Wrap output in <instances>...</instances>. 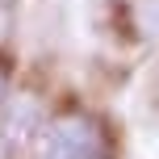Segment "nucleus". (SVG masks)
<instances>
[{"mask_svg":"<svg viewBox=\"0 0 159 159\" xmlns=\"http://www.w3.org/2000/svg\"><path fill=\"white\" fill-rule=\"evenodd\" d=\"M38 159H105V130L84 113H63L46 126Z\"/></svg>","mask_w":159,"mask_h":159,"instance_id":"f257e3e1","label":"nucleus"},{"mask_svg":"<svg viewBox=\"0 0 159 159\" xmlns=\"http://www.w3.org/2000/svg\"><path fill=\"white\" fill-rule=\"evenodd\" d=\"M143 25L151 34H159V0H143Z\"/></svg>","mask_w":159,"mask_h":159,"instance_id":"f03ea898","label":"nucleus"},{"mask_svg":"<svg viewBox=\"0 0 159 159\" xmlns=\"http://www.w3.org/2000/svg\"><path fill=\"white\" fill-rule=\"evenodd\" d=\"M4 92H8V75H4V67H0V105H4Z\"/></svg>","mask_w":159,"mask_h":159,"instance_id":"7ed1b4c3","label":"nucleus"}]
</instances>
